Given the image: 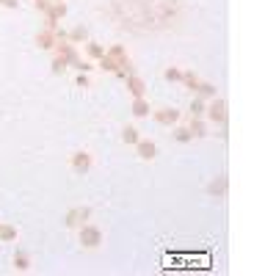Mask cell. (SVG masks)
Here are the masks:
<instances>
[{"label":"cell","instance_id":"cell-1","mask_svg":"<svg viewBox=\"0 0 276 276\" xmlns=\"http://www.w3.org/2000/svg\"><path fill=\"white\" fill-rule=\"evenodd\" d=\"M207 119L213 121V124H221V127H224L226 124V119H229V111H226V103L224 100H218V97H213V105H210V108H207Z\"/></svg>","mask_w":276,"mask_h":276},{"label":"cell","instance_id":"cell-2","mask_svg":"<svg viewBox=\"0 0 276 276\" xmlns=\"http://www.w3.org/2000/svg\"><path fill=\"white\" fill-rule=\"evenodd\" d=\"M80 243H83L86 249H97V246L103 243V232H100L97 226L83 224V226H80Z\"/></svg>","mask_w":276,"mask_h":276},{"label":"cell","instance_id":"cell-3","mask_svg":"<svg viewBox=\"0 0 276 276\" xmlns=\"http://www.w3.org/2000/svg\"><path fill=\"white\" fill-rule=\"evenodd\" d=\"M91 218V207H72L67 213V218H64V224L67 226H83Z\"/></svg>","mask_w":276,"mask_h":276},{"label":"cell","instance_id":"cell-4","mask_svg":"<svg viewBox=\"0 0 276 276\" xmlns=\"http://www.w3.org/2000/svg\"><path fill=\"white\" fill-rule=\"evenodd\" d=\"M155 121L157 124H177L180 121V111L177 108H160V111H155Z\"/></svg>","mask_w":276,"mask_h":276},{"label":"cell","instance_id":"cell-5","mask_svg":"<svg viewBox=\"0 0 276 276\" xmlns=\"http://www.w3.org/2000/svg\"><path fill=\"white\" fill-rule=\"evenodd\" d=\"M72 169H75V174H86L91 169V155L88 152H75L72 155Z\"/></svg>","mask_w":276,"mask_h":276},{"label":"cell","instance_id":"cell-6","mask_svg":"<svg viewBox=\"0 0 276 276\" xmlns=\"http://www.w3.org/2000/svg\"><path fill=\"white\" fill-rule=\"evenodd\" d=\"M226 188H229V180L226 177H218V180H213L210 185H207V193L216 199H224L226 196Z\"/></svg>","mask_w":276,"mask_h":276},{"label":"cell","instance_id":"cell-7","mask_svg":"<svg viewBox=\"0 0 276 276\" xmlns=\"http://www.w3.org/2000/svg\"><path fill=\"white\" fill-rule=\"evenodd\" d=\"M124 80H127V91L133 97H144V94H147V83L138 78V75H127Z\"/></svg>","mask_w":276,"mask_h":276},{"label":"cell","instance_id":"cell-8","mask_svg":"<svg viewBox=\"0 0 276 276\" xmlns=\"http://www.w3.org/2000/svg\"><path fill=\"white\" fill-rule=\"evenodd\" d=\"M136 149H138V157H141V160H155V155H157V147L152 141H144V138L136 144Z\"/></svg>","mask_w":276,"mask_h":276},{"label":"cell","instance_id":"cell-9","mask_svg":"<svg viewBox=\"0 0 276 276\" xmlns=\"http://www.w3.org/2000/svg\"><path fill=\"white\" fill-rule=\"evenodd\" d=\"M105 55H111V58L116 61V64H119V67H130L127 50H124L121 44H113V47H108V50H105Z\"/></svg>","mask_w":276,"mask_h":276},{"label":"cell","instance_id":"cell-10","mask_svg":"<svg viewBox=\"0 0 276 276\" xmlns=\"http://www.w3.org/2000/svg\"><path fill=\"white\" fill-rule=\"evenodd\" d=\"M36 44H39L42 50H55V44H58V39H55V31H42V34L36 36Z\"/></svg>","mask_w":276,"mask_h":276},{"label":"cell","instance_id":"cell-11","mask_svg":"<svg viewBox=\"0 0 276 276\" xmlns=\"http://www.w3.org/2000/svg\"><path fill=\"white\" fill-rule=\"evenodd\" d=\"M133 116H138V119L149 116V103L144 97H136V100H133Z\"/></svg>","mask_w":276,"mask_h":276},{"label":"cell","instance_id":"cell-12","mask_svg":"<svg viewBox=\"0 0 276 276\" xmlns=\"http://www.w3.org/2000/svg\"><path fill=\"white\" fill-rule=\"evenodd\" d=\"M190 133H193V138H202V136H207L205 133V121H202V116H190Z\"/></svg>","mask_w":276,"mask_h":276},{"label":"cell","instance_id":"cell-13","mask_svg":"<svg viewBox=\"0 0 276 276\" xmlns=\"http://www.w3.org/2000/svg\"><path fill=\"white\" fill-rule=\"evenodd\" d=\"M14 268L17 271H28L31 268V257H28L25 251H14Z\"/></svg>","mask_w":276,"mask_h":276},{"label":"cell","instance_id":"cell-14","mask_svg":"<svg viewBox=\"0 0 276 276\" xmlns=\"http://www.w3.org/2000/svg\"><path fill=\"white\" fill-rule=\"evenodd\" d=\"M14 238H17V229H14V226L0 224V241H3V243H11Z\"/></svg>","mask_w":276,"mask_h":276},{"label":"cell","instance_id":"cell-15","mask_svg":"<svg viewBox=\"0 0 276 276\" xmlns=\"http://www.w3.org/2000/svg\"><path fill=\"white\" fill-rule=\"evenodd\" d=\"M67 39H72V42H86V39H88V31L83 25H78V28H72V34H69Z\"/></svg>","mask_w":276,"mask_h":276},{"label":"cell","instance_id":"cell-16","mask_svg":"<svg viewBox=\"0 0 276 276\" xmlns=\"http://www.w3.org/2000/svg\"><path fill=\"white\" fill-rule=\"evenodd\" d=\"M196 91H199V94H202V97H210V100H213V97H216V91H218V88L213 86V83H202V80H199Z\"/></svg>","mask_w":276,"mask_h":276},{"label":"cell","instance_id":"cell-17","mask_svg":"<svg viewBox=\"0 0 276 276\" xmlns=\"http://www.w3.org/2000/svg\"><path fill=\"white\" fill-rule=\"evenodd\" d=\"M86 50H88V55H91V58H97V61L105 55V47H103V44H97V42H88Z\"/></svg>","mask_w":276,"mask_h":276},{"label":"cell","instance_id":"cell-18","mask_svg":"<svg viewBox=\"0 0 276 276\" xmlns=\"http://www.w3.org/2000/svg\"><path fill=\"white\" fill-rule=\"evenodd\" d=\"M182 83H185V86H188L190 88V91H196V86H199V78H196V75H193V72H182Z\"/></svg>","mask_w":276,"mask_h":276},{"label":"cell","instance_id":"cell-19","mask_svg":"<svg viewBox=\"0 0 276 276\" xmlns=\"http://www.w3.org/2000/svg\"><path fill=\"white\" fill-rule=\"evenodd\" d=\"M124 144H138V141H141V136H138V130L136 127H124Z\"/></svg>","mask_w":276,"mask_h":276},{"label":"cell","instance_id":"cell-20","mask_svg":"<svg viewBox=\"0 0 276 276\" xmlns=\"http://www.w3.org/2000/svg\"><path fill=\"white\" fill-rule=\"evenodd\" d=\"M50 67H52V72H55V75H64V72H67V67H69V64H67V61H64V58H61V55H55V58H52V64H50Z\"/></svg>","mask_w":276,"mask_h":276},{"label":"cell","instance_id":"cell-21","mask_svg":"<svg viewBox=\"0 0 276 276\" xmlns=\"http://www.w3.org/2000/svg\"><path fill=\"white\" fill-rule=\"evenodd\" d=\"M174 138H177L180 144H188V141H193V133H190L188 127H180L177 133H174Z\"/></svg>","mask_w":276,"mask_h":276},{"label":"cell","instance_id":"cell-22","mask_svg":"<svg viewBox=\"0 0 276 276\" xmlns=\"http://www.w3.org/2000/svg\"><path fill=\"white\" fill-rule=\"evenodd\" d=\"M205 111H207V108H205V103H202V100L196 97V100L190 103V116H205Z\"/></svg>","mask_w":276,"mask_h":276},{"label":"cell","instance_id":"cell-23","mask_svg":"<svg viewBox=\"0 0 276 276\" xmlns=\"http://www.w3.org/2000/svg\"><path fill=\"white\" fill-rule=\"evenodd\" d=\"M163 78H166V80H180V78H182V69H177V67H169V69L163 72Z\"/></svg>","mask_w":276,"mask_h":276},{"label":"cell","instance_id":"cell-24","mask_svg":"<svg viewBox=\"0 0 276 276\" xmlns=\"http://www.w3.org/2000/svg\"><path fill=\"white\" fill-rule=\"evenodd\" d=\"M75 83H78L80 88H88V78H86V72H80L78 78H75Z\"/></svg>","mask_w":276,"mask_h":276},{"label":"cell","instance_id":"cell-25","mask_svg":"<svg viewBox=\"0 0 276 276\" xmlns=\"http://www.w3.org/2000/svg\"><path fill=\"white\" fill-rule=\"evenodd\" d=\"M0 6H6V9H17L19 0H0Z\"/></svg>","mask_w":276,"mask_h":276}]
</instances>
